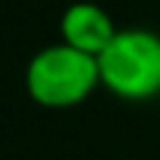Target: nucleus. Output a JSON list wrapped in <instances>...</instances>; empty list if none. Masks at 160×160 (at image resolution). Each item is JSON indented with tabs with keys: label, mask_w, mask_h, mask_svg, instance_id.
Segmentation results:
<instances>
[{
	"label": "nucleus",
	"mask_w": 160,
	"mask_h": 160,
	"mask_svg": "<svg viewBox=\"0 0 160 160\" xmlns=\"http://www.w3.org/2000/svg\"><path fill=\"white\" fill-rule=\"evenodd\" d=\"M25 93L45 110H68L87 101L101 87L98 59L65 42L39 48L25 65Z\"/></svg>",
	"instance_id": "nucleus-1"
},
{
	"label": "nucleus",
	"mask_w": 160,
	"mask_h": 160,
	"mask_svg": "<svg viewBox=\"0 0 160 160\" xmlns=\"http://www.w3.org/2000/svg\"><path fill=\"white\" fill-rule=\"evenodd\" d=\"M101 87L121 101H152L160 96V34L143 25L118 28L96 56Z\"/></svg>",
	"instance_id": "nucleus-2"
},
{
	"label": "nucleus",
	"mask_w": 160,
	"mask_h": 160,
	"mask_svg": "<svg viewBox=\"0 0 160 160\" xmlns=\"http://www.w3.org/2000/svg\"><path fill=\"white\" fill-rule=\"evenodd\" d=\"M115 22L110 17V11H104L98 3H70L62 17H59V37L65 45L84 51L90 56H98L110 39L115 37Z\"/></svg>",
	"instance_id": "nucleus-3"
}]
</instances>
